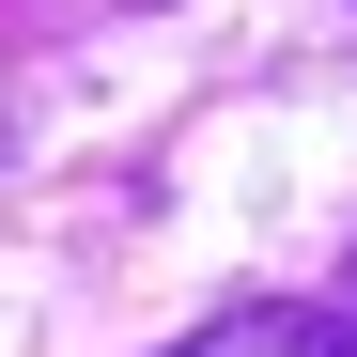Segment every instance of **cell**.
I'll return each instance as SVG.
<instances>
[{"instance_id": "2", "label": "cell", "mask_w": 357, "mask_h": 357, "mask_svg": "<svg viewBox=\"0 0 357 357\" xmlns=\"http://www.w3.org/2000/svg\"><path fill=\"white\" fill-rule=\"evenodd\" d=\"M342 295H357V280H342Z\"/></svg>"}, {"instance_id": "1", "label": "cell", "mask_w": 357, "mask_h": 357, "mask_svg": "<svg viewBox=\"0 0 357 357\" xmlns=\"http://www.w3.org/2000/svg\"><path fill=\"white\" fill-rule=\"evenodd\" d=\"M171 357H357V311H218Z\"/></svg>"}]
</instances>
